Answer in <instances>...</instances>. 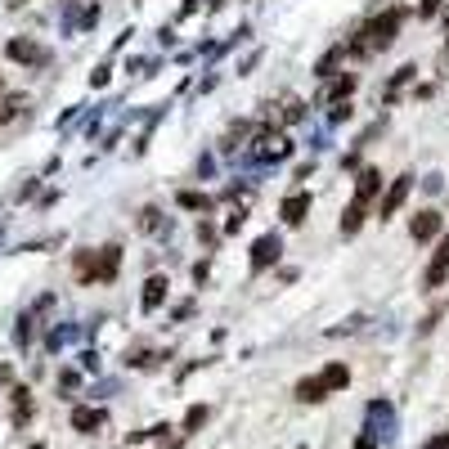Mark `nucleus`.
I'll use <instances>...</instances> for the list:
<instances>
[{
    "label": "nucleus",
    "mask_w": 449,
    "mask_h": 449,
    "mask_svg": "<svg viewBox=\"0 0 449 449\" xmlns=\"http://www.w3.org/2000/svg\"><path fill=\"white\" fill-rule=\"evenodd\" d=\"M396 32H400V14H396V9H391V14L373 18V23H368L364 32H359L355 41L346 45V54H373V50H387V45L396 41Z\"/></svg>",
    "instance_id": "nucleus-1"
},
{
    "label": "nucleus",
    "mask_w": 449,
    "mask_h": 449,
    "mask_svg": "<svg viewBox=\"0 0 449 449\" xmlns=\"http://www.w3.org/2000/svg\"><path fill=\"white\" fill-rule=\"evenodd\" d=\"M346 382H350L346 364H328L319 378H305V382H297V400H305V405H314V400H323L328 391H341Z\"/></svg>",
    "instance_id": "nucleus-2"
},
{
    "label": "nucleus",
    "mask_w": 449,
    "mask_h": 449,
    "mask_svg": "<svg viewBox=\"0 0 449 449\" xmlns=\"http://www.w3.org/2000/svg\"><path fill=\"white\" fill-rule=\"evenodd\" d=\"M252 153H256L261 162H279V158H288V153H292V139L283 135V130H261Z\"/></svg>",
    "instance_id": "nucleus-3"
},
{
    "label": "nucleus",
    "mask_w": 449,
    "mask_h": 449,
    "mask_svg": "<svg viewBox=\"0 0 449 449\" xmlns=\"http://www.w3.org/2000/svg\"><path fill=\"white\" fill-rule=\"evenodd\" d=\"M5 50H9V59H14V63H32V68H41V63H45V50L32 41V36H14Z\"/></svg>",
    "instance_id": "nucleus-4"
},
{
    "label": "nucleus",
    "mask_w": 449,
    "mask_h": 449,
    "mask_svg": "<svg viewBox=\"0 0 449 449\" xmlns=\"http://www.w3.org/2000/svg\"><path fill=\"white\" fill-rule=\"evenodd\" d=\"M409 185H414V180L409 176H400V180H391V189H387V198H382L378 203V216L382 221H391V216L400 212V207H405V198H409Z\"/></svg>",
    "instance_id": "nucleus-5"
},
{
    "label": "nucleus",
    "mask_w": 449,
    "mask_h": 449,
    "mask_svg": "<svg viewBox=\"0 0 449 449\" xmlns=\"http://www.w3.org/2000/svg\"><path fill=\"white\" fill-rule=\"evenodd\" d=\"M279 252H283L279 238H274V234H261V238L252 243V270H265V265H274V261H279Z\"/></svg>",
    "instance_id": "nucleus-6"
},
{
    "label": "nucleus",
    "mask_w": 449,
    "mask_h": 449,
    "mask_svg": "<svg viewBox=\"0 0 449 449\" xmlns=\"http://www.w3.org/2000/svg\"><path fill=\"white\" fill-rule=\"evenodd\" d=\"M445 279H449V234L441 238V247H436V261L427 265V279L423 283H427V288H441Z\"/></svg>",
    "instance_id": "nucleus-7"
},
{
    "label": "nucleus",
    "mask_w": 449,
    "mask_h": 449,
    "mask_svg": "<svg viewBox=\"0 0 449 449\" xmlns=\"http://www.w3.org/2000/svg\"><path fill=\"white\" fill-rule=\"evenodd\" d=\"M117 265H121V247H103L99 261H94V283H112L117 279Z\"/></svg>",
    "instance_id": "nucleus-8"
},
{
    "label": "nucleus",
    "mask_w": 449,
    "mask_h": 449,
    "mask_svg": "<svg viewBox=\"0 0 449 449\" xmlns=\"http://www.w3.org/2000/svg\"><path fill=\"white\" fill-rule=\"evenodd\" d=\"M378 189H382V176H378V171H373V167L359 171V180H355V203H359V207H368V203L378 198Z\"/></svg>",
    "instance_id": "nucleus-9"
},
{
    "label": "nucleus",
    "mask_w": 449,
    "mask_h": 449,
    "mask_svg": "<svg viewBox=\"0 0 449 449\" xmlns=\"http://www.w3.org/2000/svg\"><path fill=\"white\" fill-rule=\"evenodd\" d=\"M409 234H414L418 243L436 238V234H441V216H436V212H418V216H414V225H409Z\"/></svg>",
    "instance_id": "nucleus-10"
},
{
    "label": "nucleus",
    "mask_w": 449,
    "mask_h": 449,
    "mask_svg": "<svg viewBox=\"0 0 449 449\" xmlns=\"http://www.w3.org/2000/svg\"><path fill=\"white\" fill-rule=\"evenodd\" d=\"M305 212H310V194H292V198H283V221H288V225H301Z\"/></svg>",
    "instance_id": "nucleus-11"
},
{
    "label": "nucleus",
    "mask_w": 449,
    "mask_h": 449,
    "mask_svg": "<svg viewBox=\"0 0 449 449\" xmlns=\"http://www.w3.org/2000/svg\"><path fill=\"white\" fill-rule=\"evenodd\" d=\"M350 90H355V76H337V81H328L319 90V103H332V99H350Z\"/></svg>",
    "instance_id": "nucleus-12"
},
{
    "label": "nucleus",
    "mask_w": 449,
    "mask_h": 449,
    "mask_svg": "<svg viewBox=\"0 0 449 449\" xmlns=\"http://www.w3.org/2000/svg\"><path fill=\"white\" fill-rule=\"evenodd\" d=\"M162 297H167V279H162V274H153V279L144 283V310H158Z\"/></svg>",
    "instance_id": "nucleus-13"
},
{
    "label": "nucleus",
    "mask_w": 449,
    "mask_h": 449,
    "mask_svg": "<svg viewBox=\"0 0 449 449\" xmlns=\"http://www.w3.org/2000/svg\"><path fill=\"white\" fill-rule=\"evenodd\" d=\"M99 423H103L99 409H76V414H72V427H76V432H94Z\"/></svg>",
    "instance_id": "nucleus-14"
},
{
    "label": "nucleus",
    "mask_w": 449,
    "mask_h": 449,
    "mask_svg": "<svg viewBox=\"0 0 449 449\" xmlns=\"http://www.w3.org/2000/svg\"><path fill=\"white\" fill-rule=\"evenodd\" d=\"M139 225H144L149 234H158V229H162V212H158V207H144V212H139Z\"/></svg>",
    "instance_id": "nucleus-15"
},
{
    "label": "nucleus",
    "mask_w": 449,
    "mask_h": 449,
    "mask_svg": "<svg viewBox=\"0 0 449 449\" xmlns=\"http://www.w3.org/2000/svg\"><path fill=\"white\" fill-rule=\"evenodd\" d=\"M203 423H207V409H203V405H194V409L185 414V432H198Z\"/></svg>",
    "instance_id": "nucleus-16"
},
{
    "label": "nucleus",
    "mask_w": 449,
    "mask_h": 449,
    "mask_svg": "<svg viewBox=\"0 0 449 449\" xmlns=\"http://www.w3.org/2000/svg\"><path fill=\"white\" fill-rule=\"evenodd\" d=\"M14 414H18V423H27V414H32V400H27V391H14Z\"/></svg>",
    "instance_id": "nucleus-17"
},
{
    "label": "nucleus",
    "mask_w": 449,
    "mask_h": 449,
    "mask_svg": "<svg viewBox=\"0 0 449 449\" xmlns=\"http://www.w3.org/2000/svg\"><path fill=\"white\" fill-rule=\"evenodd\" d=\"M180 207H189V212H203L207 198H203V194H180Z\"/></svg>",
    "instance_id": "nucleus-18"
},
{
    "label": "nucleus",
    "mask_w": 449,
    "mask_h": 449,
    "mask_svg": "<svg viewBox=\"0 0 449 449\" xmlns=\"http://www.w3.org/2000/svg\"><path fill=\"white\" fill-rule=\"evenodd\" d=\"M423 449H449V432H441V436H432Z\"/></svg>",
    "instance_id": "nucleus-19"
},
{
    "label": "nucleus",
    "mask_w": 449,
    "mask_h": 449,
    "mask_svg": "<svg viewBox=\"0 0 449 449\" xmlns=\"http://www.w3.org/2000/svg\"><path fill=\"white\" fill-rule=\"evenodd\" d=\"M355 449H378V436H373V432H364V436L355 441Z\"/></svg>",
    "instance_id": "nucleus-20"
}]
</instances>
